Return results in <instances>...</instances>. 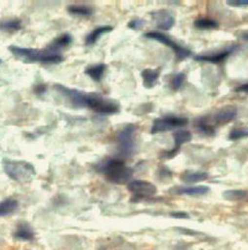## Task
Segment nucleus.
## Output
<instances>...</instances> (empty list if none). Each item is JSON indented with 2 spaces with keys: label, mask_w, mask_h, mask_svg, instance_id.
<instances>
[{
  "label": "nucleus",
  "mask_w": 248,
  "mask_h": 250,
  "mask_svg": "<svg viewBox=\"0 0 248 250\" xmlns=\"http://www.w3.org/2000/svg\"><path fill=\"white\" fill-rule=\"evenodd\" d=\"M173 138H174V148L170 151H167L161 155V158L163 159H171L178 154L181 146L185 143H188L193 139V135L189 130H184V129H179L176 130L173 133Z\"/></svg>",
  "instance_id": "obj_10"
},
{
  "label": "nucleus",
  "mask_w": 248,
  "mask_h": 250,
  "mask_svg": "<svg viewBox=\"0 0 248 250\" xmlns=\"http://www.w3.org/2000/svg\"><path fill=\"white\" fill-rule=\"evenodd\" d=\"M194 25L200 30H212L219 27V23L210 18H198L195 20Z\"/></svg>",
  "instance_id": "obj_24"
},
{
  "label": "nucleus",
  "mask_w": 248,
  "mask_h": 250,
  "mask_svg": "<svg viewBox=\"0 0 248 250\" xmlns=\"http://www.w3.org/2000/svg\"><path fill=\"white\" fill-rule=\"evenodd\" d=\"M14 236L16 239L19 240H32L34 238V232L31 230L29 228L27 227H23L20 228L15 233Z\"/></svg>",
  "instance_id": "obj_26"
},
{
  "label": "nucleus",
  "mask_w": 248,
  "mask_h": 250,
  "mask_svg": "<svg viewBox=\"0 0 248 250\" xmlns=\"http://www.w3.org/2000/svg\"><path fill=\"white\" fill-rule=\"evenodd\" d=\"M68 11L76 16H81V17H88L92 15L94 11L92 9L86 5H79V4H73L68 6Z\"/></svg>",
  "instance_id": "obj_23"
},
{
  "label": "nucleus",
  "mask_w": 248,
  "mask_h": 250,
  "mask_svg": "<svg viewBox=\"0 0 248 250\" xmlns=\"http://www.w3.org/2000/svg\"><path fill=\"white\" fill-rule=\"evenodd\" d=\"M1 62H2V60H1V59H0V64H1Z\"/></svg>",
  "instance_id": "obj_36"
},
{
  "label": "nucleus",
  "mask_w": 248,
  "mask_h": 250,
  "mask_svg": "<svg viewBox=\"0 0 248 250\" xmlns=\"http://www.w3.org/2000/svg\"><path fill=\"white\" fill-rule=\"evenodd\" d=\"M223 197L230 202H248V191L228 190L223 194Z\"/></svg>",
  "instance_id": "obj_21"
},
{
  "label": "nucleus",
  "mask_w": 248,
  "mask_h": 250,
  "mask_svg": "<svg viewBox=\"0 0 248 250\" xmlns=\"http://www.w3.org/2000/svg\"><path fill=\"white\" fill-rule=\"evenodd\" d=\"M151 15L153 16L154 20L157 22V27L160 30L168 31L175 25L174 16L166 10L155 11V12H152Z\"/></svg>",
  "instance_id": "obj_12"
},
{
  "label": "nucleus",
  "mask_w": 248,
  "mask_h": 250,
  "mask_svg": "<svg viewBox=\"0 0 248 250\" xmlns=\"http://www.w3.org/2000/svg\"><path fill=\"white\" fill-rule=\"evenodd\" d=\"M236 49V46H233L231 48H228L221 53H218L215 55H207V56H197L195 58L196 61L199 62H211V64H221L224 61H226Z\"/></svg>",
  "instance_id": "obj_14"
},
{
  "label": "nucleus",
  "mask_w": 248,
  "mask_h": 250,
  "mask_svg": "<svg viewBox=\"0 0 248 250\" xmlns=\"http://www.w3.org/2000/svg\"><path fill=\"white\" fill-rule=\"evenodd\" d=\"M235 91L237 92H245L248 93V83H243L241 85H239L238 87L235 88Z\"/></svg>",
  "instance_id": "obj_34"
},
{
  "label": "nucleus",
  "mask_w": 248,
  "mask_h": 250,
  "mask_svg": "<svg viewBox=\"0 0 248 250\" xmlns=\"http://www.w3.org/2000/svg\"><path fill=\"white\" fill-rule=\"evenodd\" d=\"M141 77L143 80V85L146 88H152L157 83L158 79L160 77V70L156 69H145L141 73Z\"/></svg>",
  "instance_id": "obj_16"
},
{
  "label": "nucleus",
  "mask_w": 248,
  "mask_h": 250,
  "mask_svg": "<svg viewBox=\"0 0 248 250\" xmlns=\"http://www.w3.org/2000/svg\"><path fill=\"white\" fill-rule=\"evenodd\" d=\"M107 66L105 64H98L95 66H90L85 69L84 74L88 76L91 80H94L97 83H100L106 71Z\"/></svg>",
  "instance_id": "obj_19"
},
{
  "label": "nucleus",
  "mask_w": 248,
  "mask_h": 250,
  "mask_svg": "<svg viewBox=\"0 0 248 250\" xmlns=\"http://www.w3.org/2000/svg\"><path fill=\"white\" fill-rule=\"evenodd\" d=\"M99 172L104 175L107 181L113 184H126L133 176V169L126 166L122 160L107 159L97 166Z\"/></svg>",
  "instance_id": "obj_2"
},
{
  "label": "nucleus",
  "mask_w": 248,
  "mask_h": 250,
  "mask_svg": "<svg viewBox=\"0 0 248 250\" xmlns=\"http://www.w3.org/2000/svg\"><path fill=\"white\" fill-rule=\"evenodd\" d=\"M227 3L233 7H243L248 6V0H228Z\"/></svg>",
  "instance_id": "obj_30"
},
{
  "label": "nucleus",
  "mask_w": 248,
  "mask_h": 250,
  "mask_svg": "<svg viewBox=\"0 0 248 250\" xmlns=\"http://www.w3.org/2000/svg\"><path fill=\"white\" fill-rule=\"evenodd\" d=\"M207 178H208V174L204 171L187 170L181 175V180L185 183H188V184L201 183V182L207 180Z\"/></svg>",
  "instance_id": "obj_15"
},
{
  "label": "nucleus",
  "mask_w": 248,
  "mask_h": 250,
  "mask_svg": "<svg viewBox=\"0 0 248 250\" xmlns=\"http://www.w3.org/2000/svg\"><path fill=\"white\" fill-rule=\"evenodd\" d=\"M6 175L16 182H28L36 175V170L32 164L27 161H13L4 159L2 163Z\"/></svg>",
  "instance_id": "obj_4"
},
{
  "label": "nucleus",
  "mask_w": 248,
  "mask_h": 250,
  "mask_svg": "<svg viewBox=\"0 0 248 250\" xmlns=\"http://www.w3.org/2000/svg\"><path fill=\"white\" fill-rule=\"evenodd\" d=\"M242 39L245 41H248V33H245L242 35Z\"/></svg>",
  "instance_id": "obj_35"
},
{
  "label": "nucleus",
  "mask_w": 248,
  "mask_h": 250,
  "mask_svg": "<svg viewBox=\"0 0 248 250\" xmlns=\"http://www.w3.org/2000/svg\"><path fill=\"white\" fill-rule=\"evenodd\" d=\"M112 30H113L112 26H100V27L96 28L94 31H91V32L85 37V44L86 45L96 44L103 35H105V34L111 32Z\"/></svg>",
  "instance_id": "obj_18"
},
{
  "label": "nucleus",
  "mask_w": 248,
  "mask_h": 250,
  "mask_svg": "<svg viewBox=\"0 0 248 250\" xmlns=\"http://www.w3.org/2000/svg\"><path fill=\"white\" fill-rule=\"evenodd\" d=\"M159 176L161 179H167V178H171L172 177V172L166 168V167H162L159 169Z\"/></svg>",
  "instance_id": "obj_31"
},
{
  "label": "nucleus",
  "mask_w": 248,
  "mask_h": 250,
  "mask_svg": "<svg viewBox=\"0 0 248 250\" xmlns=\"http://www.w3.org/2000/svg\"><path fill=\"white\" fill-rule=\"evenodd\" d=\"M54 88L60 93V95L66 99L71 105L75 107H86L85 106V100H86V92H83L82 90L76 89V88H70L66 85L56 83L54 85Z\"/></svg>",
  "instance_id": "obj_7"
},
{
  "label": "nucleus",
  "mask_w": 248,
  "mask_h": 250,
  "mask_svg": "<svg viewBox=\"0 0 248 250\" xmlns=\"http://www.w3.org/2000/svg\"><path fill=\"white\" fill-rule=\"evenodd\" d=\"M127 189L139 197H152L157 194V187L144 180H134L128 184Z\"/></svg>",
  "instance_id": "obj_9"
},
{
  "label": "nucleus",
  "mask_w": 248,
  "mask_h": 250,
  "mask_svg": "<svg viewBox=\"0 0 248 250\" xmlns=\"http://www.w3.org/2000/svg\"><path fill=\"white\" fill-rule=\"evenodd\" d=\"M10 53L18 60L25 62H42V64H60L64 57L59 53L46 49L23 48L11 45L8 47Z\"/></svg>",
  "instance_id": "obj_1"
},
{
  "label": "nucleus",
  "mask_w": 248,
  "mask_h": 250,
  "mask_svg": "<svg viewBox=\"0 0 248 250\" xmlns=\"http://www.w3.org/2000/svg\"><path fill=\"white\" fill-rule=\"evenodd\" d=\"M189 119L186 117L178 116H166L162 118H156L153 122L150 133L157 134L165 131H169L174 128H181L188 124Z\"/></svg>",
  "instance_id": "obj_6"
},
{
  "label": "nucleus",
  "mask_w": 248,
  "mask_h": 250,
  "mask_svg": "<svg viewBox=\"0 0 248 250\" xmlns=\"http://www.w3.org/2000/svg\"><path fill=\"white\" fill-rule=\"evenodd\" d=\"M136 132V126L133 124H127L124 126L117 135L116 138V153L120 158H131L136 152V143L134 140V134Z\"/></svg>",
  "instance_id": "obj_3"
},
{
  "label": "nucleus",
  "mask_w": 248,
  "mask_h": 250,
  "mask_svg": "<svg viewBox=\"0 0 248 250\" xmlns=\"http://www.w3.org/2000/svg\"><path fill=\"white\" fill-rule=\"evenodd\" d=\"M22 28V22L20 19L13 18L8 19L0 22V29L4 31H8V32H14V31H19Z\"/></svg>",
  "instance_id": "obj_25"
},
{
  "label": "nucleus",
  "mask_w": 248,
  "mask_h": 250,
  "mask_svg": "<svg viewBox=\"0 0 248 250\" xmlns=\"http://www.w3.org/2000/svg\"><path fill=\"white\" fill-rule=\"evenodd\" d=\"M186 81V74L185 73H179L177 74L171 81V87L173 90H178Z\"/></svg>",
  "instance_id": "obj_28"
},
{
  "label": "nucleus",
  "mask_w": 248,
  "mask_h": 250,
  "mask_svg": "<svg viewBox=\"0 0 248 250\" xmlns=\"http://www.w3.org/2000/svg\"><path fill=\"white\" fill-rule=\"evenodd\" d=\"M73 43V37L72 35L65 33V34H62L60 35L58 38H56L53 42H51L47 48L51 51H54L56 53H59V50L63 49L68 47L69 45H71Z\"/></svg>",
  "instance_id": "obj_17"
},
{
  "label": "nucleus",
  "mask_w": 248,
  "mask_h": 250,
  "mask_svg": "<svg viewBox=\"0 0 248 250\" xmlns=\"http://www.w3.org/2000/svg\"><path fill=\"white\" fill-rule=\"evenodd\" d=\"M171 216L176 218H188L189 214L185 211H174L171 213Z\"/></svg>",
  "instance_id": "obj_32"
},
{
  "label": "nucleus",
  "mask_w": 248,
  "mask_h": 250,
  "mask_svg": "<svg viewBox=\"0 0 248 250\" xmlns=\"http://www.w3.org/2000/svg\"><path fill=\"white\" fill-rule=\"evenodd\" d=\"M237 115L236 107L232 105H227L221 108L218 112H215L212 117V121H209L212 126L215 128V125H223L227 124L235 119ZM208 119V118H207Z\"/></svg>",
  "instance_id": "obj_11"
},
{
  "label": "nucleus",
  "mask_w": 248,
  "mask_h": 250,
  "mask_svg": "<svg viewBox=\"0 0 248 250\" xmlns=\"http://www.w3.org/2000/svg\"><path fill=\"white\" fill-rule=\"evenodd\" d=\"M195 127L206 136H214L215 128L209 123L207 117H201L195 121Z\"/></svg>",
  "instance_id": "obj_20"
},
{
  "label": "nucleus",
  "mask_w": 248,
  "mask_h": 250,
  "mask_svg": "<svg viewBox=\"0 0 248 250\" xmlns=\"http://www.w3.org/2000/svg\"><path fill=\"white\" fill-rule=\"evenodd\" d=\"M85 106L99 114H116L120 111V105L109 99L103 98L98 93H87Z\"/></svg>",
  "instance_id": "obj_5"
},
{
  "label": "nucleus",
  "mask_w": 248,
  "mask_h": 250,
  "mask_svg": "<svg viewBox=\"0 0 248 250\" xmlns=\"http://www.w3.org/2000/svg\"><path fill=\"white\" fill-rule=\"evenodd\" d=\"M144 36L146 38H149V39L157 41L159 43H162L163 45L168 46L171 49H173V51H174V53L176 55V58L179 61L186 60L187 58L191 57V55H192V52L189 49H186V48H184L182 46H179L176 42H174L173 40H171L169 37H167L166 35H164L162 33H159V32H148Z\"/></svg>",
  "instance_id": "obj_8"
},
{
  "label": "nucleus",
  "mask_w": 248,
  "mask_h": 250,
  "mask_svg": "<svg viewBox=\"0 0 248 250\" xmlns=\"http://www.w3.org/2000/svg\"><path fill=\"white\" fill-rule=\"evenodd\" d=\"M174 195H186V196H204L209 192L207 186H194V187H176L170 190Z\"/></svg>",
  "instance_id": "obj_13"
},
{
  "label": "nucleus",
  "mask_w": 248,
  "mask_h": 250,
  "mask_svg": "<svg viewBox=\"0 0 248 250\" xmlns=\"http://www.w3.org/2000/svg\"><path fill=\"white\" fill-rule=\"evenodd\" d=\"M46 89H47V87L45 84H38L35 86L34 91L36 93H38V95H42V93H44L46 91Z\"/></svg>",
  "instance_id": "obj_33"
},
{
  "label": "nucleus",
  "mask_w": 248,
  "mask_h": 250,
  "mask_svg": "<svg viewBox=\"0 0 248 250\" xmlns=\"http://www.w3.org/2000/svg\"><path fill=\"white\" fill-rule=\"evenodd\" d=\"M145 24H146V21H145V20L136 18V19H132V20L128 23V27H129L130 29H132V30H139V29H141Z\"/></svg>",
  "instance_id": "obj_29"
},
{
  "label": "nucleus",
  "mask_w": 248,
  "mask_h": 250,
  "mask_svg": "<svg viewBox=\"0 0 248 250\" xmlns=\"http://www.w3.org/2000/svg\"><path fill=\"white\" fill-rule=\"evenodd\" d=\"M18 201L14 199H6L0 202V217L13 213L18 208Z\"/></svg>",
  "instance_id": "obj_22"
},
{
  "label": "nucleus",
  "mask_w": 248,
  "mask_h": 250,
  "mask_svg": "<svg viewBox=\"0 0 248 250\" xmlns=\"http://www.w3.org/2000/svg\"><path fill=\"white\" fill-rule=\"evenodd\" d=\"M247 137H248V129H244V128L233 129L228 134V139L231 141H235V140H239V139L247 138Z\"/></svg>",
  "instance_id": "obj_27"
}]
</instances>
